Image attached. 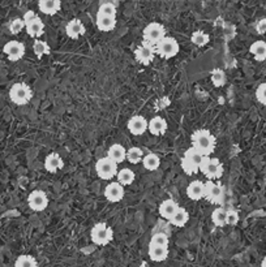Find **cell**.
Segmentation results:
<instances>
[{"label": "cell", "mask_w": 266, "mask_h": 267, "mask_svg": "<svg viewBox=\"0 0 266 267\" xmlns=\"http://www.w3.org/2000/svg\"><path fill=\"white\" fill-rule=\"evenodd\" d=\"M191 141L193 149L199 151L202 156L212 155L216 150V137L208 129H197L191 137Z\"/></svg>", "instance_id": "1"}, {"label": "cell", "mask_w": 266, "mask_h": 267, "mask_svg": "<svg viewBox=\"0 0 266 267\" xmlns=\"http://www.w3.org/2000/svg\"><path fill=\"white\" fill-rule=\"evenodd\" d=\"M33 98V92L31 89L24 82H17L12 85L9 89V99L17 106H24L30 102Z\"/></svg>", "instance_id": "2"}, {"label": "cell", "mask_w": 266, "mask_h": 267, "mask_svg": "<svg viewBox=\"0 0 266 267\" xmlns=\"http://www.w3.org/2000/svg\"><path fill=\"white\" fill-rule=\"evenodd\" d=\"M200 171L208 177L209 180H216L222 177L223 175V164L218 158H210V156H204L201 164H200Z\"/></svg>", "instance_id": "3"}, {"label": "cell", "mask_w": 266, "mask_h": 267, "mask_svg": "<svg viewBox=\"0 0 266 267\" xmlns=\"http://www.w3.org/2000/svg\"><path fill=\"white\" fill-rule=\"evenodd\" d=\"M91 241L95 244V245H101V247H105L111 243L112 239H114V231H112L111 227H108L106 223H97L93 230H91Z\"/></svg>", "instance_id": "4"}, {"label": "cell", "mask_w": 266, "mask_h": 267, "mask_svg": "<svg viewBox=\"0 0 266 267\" xmlns=\"http://www.w3.org/2000/svg\"><path fill=\"white\" fill-rule=\"evenodd\" d=\"M155 54H158L161 58L163 59H171L179 54L180 46H179L178 41L172 37L163 38L159 43L154 46Z\"/></svg>", "instance_id": "5"}, {"label": "cell", "mask_w": 266, "mask_h": 267, "mask_svg": "<svg viewBox=\"0 0 266 267\" xmlns=\"http://www.w3.org/2000/svg\"><path fill=\"white\" fill-rule=\"evenodd\" d=\"M24 22H25V29H26L29 37L31 38H38L43 34L44 30V24L43 21L40 20L37 14L34 13L33 10H27L26 13L24 14Z\"/></svg>", "instance_id": "6"}, {"label": "cell", "mask_w": 266, "mask_h": 267, "mask_svg": "<svg viewBox=\"0 0 266 267\" xmlns=\"http://www.w3.org/2000/svg\"><path fill=\"white\" fill-rule=\"evenodd\" d=\"M142 34H144V42L155 46L163 38H166V29L159 22H150V24L146 25Z\"/></svg>", "instance_id": "7"}, {"label": "cell", "mask_w": 266, "mask_h": 267, "mask_svg": "<svg viewBox=\"0 0 266 267\" xmlns=\"http://www.w3.org/2000/svg\"><path fill=\"white\" fill-rule=\"evenodd\" d=\"M95 172H97L98 177H101L102 180H111L112 177L118 175V164L112 162L111 159L105 156L101 158L95 164Z\"/></svg>", "instance_id": "8"}, {"label": "cell", "mask_w": 266, "mask_h": 267, "mask_svg": "<svg viewBox=\"0 0 266 267\" xmlns=\"http://www.w3.org/2000/svg\"><path fill=\"white\" fill-rule=\"evenodd\" d=\"M223 188L221 184L214 183L213 180H208L205 184V198L209 201L210 203H216V205H221L223 202Z\"/></svg>", "instance_id": "9"}, {"label": "cell", "mask_w": 266, "mask_h": 267, "mask_svg": "<svg viewBox=\"0 0 266 267\" xmlns=\"http://www.w3.org/2000/svg\"><path fill=\"white\" fill-rule=\"evenodd\" d=\"M155 55V47L153 44H149L146 42H142L140 46L135 50V59L140 64L149 65L153 61Z\"/></svg>", "instance_id": "10"}, {"label": "cell", "mask_w": 266, "mask_h": 267, "mask_svg": "<svg viewBox=\"0 0 266 267\" xmlns=\"http://www.w3.org/2000/svg\"><path fill=\"white\" fill-rule=\"evenodd\" d=\"M27 203L33 211H43L44 209H47L48 206V198L47 194L43 190H33L29 194L27 198Z\"/></svg>", "instance_id": "11"}, {"label": "cell", "mask_w": 266, "mask_h": 267, "mask_svg": "<svg viewBox=\"0 0 266 267\" xmlns=\"http://www.w3.org/2000/svg\"><path fill=\"white\" fill-rule=\"evenodd\" d=\"M3 52L10 61H18L24 58L25 44L18 41H9L4 44Z\"/></svg>", "instance_id": "12"}, {"label": "cell", "mask_w": 266, "mask_h": 267, "mask_svg": "<svg viewBox=\"0 0 266 267\" xmlns=\"http://www.w3.org/2000/svg\"><path fill=\"white\" fill-rule=\"evenodd\" d=\"M127 127H128V131L133 135H141L148 131L149 123L144 116L136 115L129 119Z\"/></svg>", "instance_id": "13"}, {"label": "cell", "mask_w": 266, "mask_h": 267, "mask_svg": "<svg viewBox=\"0 0 266 267\" xmlns=\"http://www.w3.org/2000/svg\"><path fill=\"white\" fill-rule=\"evenodd\" d=\"M124 186L120 185L119 183H111L106 186L105 189V197L107 198V201L112 203L120 202L124 197Z\"/></svg>", "instance_id": "14"}, {"label": "cell", "mask_w": 266, "mask_h": 267, "mask_svg": "<svg viewBox=\"0 0 266 267\" xmlns=\"http://www.w3.org/2000/svg\"><path fill=\"white\" fill-rule=\"evenodd\" d=\"M187 196L192 201H200L205 198V184L200 180L192 181L187 188Z\"/></svg>", "instance_id": "15"}, {"label": "cell", "mask_w": 266, "mask_h": 267, "mask_svg": "<svg viewBox=\"0 0 266 267\" xmlns=\"http://www.w3.org/2000/svg\"><path fill=\"white\" fill-rule=\"evenodd\" d=\"M44 167H46L48 172L55 173L64 167V162H63V159L57 152H51L44 159Z\"/></svg>", "instance_id": "16"}, {"label": "cell", "mask_w": 266, "mask_h": 267, "mask_svg": "<svg viewBox=\"0 0 266 267\" xmlns=\"http://www.w3.org/2000/svg\"><path fill=\"white\" fill-rule=\"evenodd\" d=\"M65 31H67V35L72 39H78L81 35H84L86 29H85V25L81 22L80 20L74 18V20L69 21L65 26Z\"/></svg>", "instance_id": "17"}, {"label": "cell", "mask_w": 266, "mask_h": 267, "mask_svg": "<svg viewBox=\"0 0 266 267\" xmlns=\"http://www.w3.org/2000/svg\"><path fill=\"white\" fill-rule=\"evenodd\" d=\"M38 8L43 14L54 16L61 8V3L59 0H40L38 3Z\"/></svg>", "instance_id": "18"}, {"label": "cell", "mask_w": 266, "mask_h": 267, "mask_svg": "<svg viewBox=\"0 0 266 267\" xmlns=\"http://www.w3.org/2000/svg\"><path fill=\"white\" fill-rule=\"evenodd\" d=\"M179 205L174 200H166L161 203L159 206V214H161L162 218H165L170 222L172 219V217L175 215V213L178 211Z\"/></svg>", "instance_id": "19"}, {"label": "cell", "mask_w": 266, "mask_h": 267, "mask_svg": "<svg viewBox=\"0 0 266 267\" xmlns=\"http://www.w3.org/2000/svg\"><path fill=\"white\" fill-rule=\"evenodd\" d=\"M149 132L154 135H162L167 132V123L161 116H155L149 122Z\"/></svg>", "instance_id": "20"}, {"label": "cell", "mask_w": 266, "mask_h": 267, "mask_svg": "<svg viewBox=\"0 0 266 267\" xmlns=\"http://www.w3.org/2000/svg\"><path fill=\"white\" fill-rule=\"evenodd\" d=\"M107 158H110L112 162H115L116 164L119 163H123L127 159V150H125L124 146H121L120 143H115L112 145L107 151Z\"/></svg>", "instance_id": "21"}, {"label": "cell", "mask_w": 266, "mask_h": 267, "mask_svg": "<svg viewBox=\"0 0 266 267\" xmlns=\"http://www.w3.org/2000/svg\"><path fill=\"white\" fill-rule=\"evenodd\" d=\"M149 257L154 262H163L169 257V248H162L149 244Z\"/></svg>", "instance_id": "22"}, {"label": "cell", "mask_w": 266, "mask_h": 267, "mask_svg": "<svg viewBox=\"0 0 266 267\" xmlns=\"http://www.w3.org/2000/svg\"><path fill=\"white\" fill-rule=\"evenodd\" d=\"M116 26V17H108L97 13V27L101 31H111Z\"/></svg>", "instance_id": "23"}, {"label": "cell", "mask_w": 266, "mask_h": 267, "mask_svg": "<svg viewBox=\"0 0 266 267\" xmlns=\"http://www.w3.org/2000/svg\"><path fill=\"white\" fill-rule=\"evenodd\" d=\"M250 52L253 55V58L257 61H265L266 60V42L265 41H257L251 44Z\"/></svg>", "instance_id": "24"}, {"label": "cell", "mask_w": 266, "mask_h": 267, "mask_svg": "<svg viewBox=\"0 0 266 267\" xmlns=\"http://www.w3.org/2000/svg\"><path fill=\"white\" fill-rule=\"evenodd\" d=\"M189 220V214L186 209L183 207H179L178 211L175 213V215L172 217V219L170 220V223L175 227H184Z\"/></svg>", "instance_id": "25"}, {"label": "cell", "mask_w": 266, "mask_h": 267, "mask_svg": "<svg viewBox=\"0 0 266 267\" xmlns=\"http://www.w3.org/2000/svg\"><path fill=\"white\" fill-rule=\"evenodd\" d=\"M142 164H144V168L148 169V171H155V169H158L159 164H161V159L157 154H148V155L144 156L142 159Z\"/></svg>", "instance_id": "26"}, {"label": "cell", "mask_w": 266, "mask_h": 267, "mask_svg": "<svg viewBox=\"0 0 266 267\" xmlns=\"http://www.w3.org/2000/svg\"><path fill=\"white\" fill-rule=\"evenodd\" d=\"M135 181V172L129 168H123L118 172V183L120 185H131Z\"/></svg>", "instance_id": "27"}, {"label": "cell", "mask_w": 266, "mask_h": 267, "mask_svg": "<svg viewBox=\"0 0 266 267\" xmlns=\"http://www.w3.org/2000/svg\"><path fill=\"white\" fill-rule=\"evenodd\" d=\"M226 214L227 210L223 207H218L212 213V222L216 224L217 227L226 226Z\"/></svg>", "instance_id": "28"}, {"label": "cell", "mask_w": 266, "mask_h": 267, "mask_svg": "<svg viewBox=\"0 0 266 267\" xmlns=\"http://www.w3.org/2000/svg\"><path fill=\"white\" fill-rule=\"evenodd\" d=\"M14 267H38V262L29 254H22L20 257H17Z\"/></svg>", "instance_id": "29"}, {"label": "cell", "mask_w": 266, "mask_h": 267, "mask_svg": "<svg viewBox=\"0 0 266 267\" xmlns=\"http://www.w3.org/2000/svg\"><path fill=\"white\" fill-rule=\"evenodd\" d=\"M33 51L37 58H43L44 55L50 54V46H48L46 42L39 41V39H35L33 43Z\"/></svg>", "instance_id": "30"}, {"label": "cell", "mask_w": 266, "mask_h": 267, "mask_svg": "<svg viewBox=\"0 0 266 267\" xmlns=\"http://www.w3.org/2000/svg\"><path fill=\"white\" fill-rule=\"evenodd\" d=\"M182 168L187 175H196V173L200 171L199 166L193 162L192 159H189L188 156L186 155L182 158Z\"/></svg>", "instance_id": "31"}, {"label": "cell", "mask_w": 266, "mask_h": 267, "mask_svg": "<svg viewBox=\"0 0 266 267\" xmlns=\"http://www.w3.org/2000/svg\"><path fill=\"white\" fill-rule=\"evenodd\" d=\"M209 35L201 30L195 31V33L192 34V37H191L192 43L196 44L197 47H204V46H206V44L209 43Z\"/></svg>", "instance_id": "32"}, {"label": "cell", "mask_w": 266, "mask_h": 267, "mask_svg": "<svg viewBox=\"0 0 266 267\" xmlns=\"http://www.w3.org/2000/svg\"><path fill=\"white\" fill-rule=\"evenodd\" d=\"M144 159V154L140 147H131L127 150V160L132 164H137Z\"/></svg>", "instance_id": "33"}, {"label": "cell", "mask_w": 266, "mask_h": 267, "mask_svg": "<svg viewBox=\"0 0 266 267\" xmlns=\"http://www.w3.org/2000/svg\"><path fill=\"white\" fill-rule=\"evenodd\" d=\"M98 13L108 17H116V4L111 1H105L99 5Z\"/></svg>", "instance_id": "34"}, {"label": "cell", "mask_w": 266, "mask_h": 267, "mask_svg": "<svg viewBox=\"0 0 266 267\" xmlns=\"http://www.w3.org/2000/svg\"><path fill=\"white\" fill-rule=\"evenodd\" d=\"M212 82L216 88H222L226 84V73L222 69H214L212 72Z\"/></svg>", "instance_id": "35"}, {"label": "cell", "mask_w": 266, "mask_h": 267, "mask_svg": "<svg viewBox=\"0 0 266 267\" xmlns=\"http://www.w3.org/2000/svg\"><path fill=\"white\" fill-rule=\"evenodd\" d=\"M169 236L163 232H158V234H155L154 236L152 237V241L150 244L152 245H157V247H162V248H169Z\"/></svg>", "instance_id": "36"}, {"label": "cell", "mask_w": 266, "mask_h": 267, "mask_svg": "<svg viewBox=\"0 0 266 267\" xmlns=\"http://www.w3.org/2000/svg\"><path fill=\"white\" fill-rule=\"evenodd\" d=\"M25 27V22L22 18H14L9 22V31L12 34H18Z\"/></svg>", "instance_id": "37"}, {"label": "cell", "mask_w": 266, "mask_h": 267, "mask_svg": "<svg viewBox=\"0 0 266 267\" xmlns=\"http://www.w3.org/2000/svg\"><path fill=\"white\" fill-rule=\"evenodd\" d=\"M238 223H239V213L234 209L227 210V214H226L227 226H236Z\"/></svg>", "instance_id": "38"}, {"label": "cell", "mask_w": 266, "mask_h": 267, "mask_svg": "<svg viewBox=\"0 0 266 267\" xmlns=\"http://www.w3.org/2000/svg\"><path fill=\"white\" fill-rule=\"evenodd\" d=\"M256 98L261 105L266 106V82L259 85V88L256 90Z\"/></svg>", "instance_id": "39"}, {"label": "cell", "mask_w": 266, "mask_h": 267, "mask_svg": "<svg viewBox=\"0 0 266 267\" xmlns=\"http://www.w3.org/2000/svg\"><path fill=\"white\" fill-rule=\"evenodd\" d=\"M256 31L259 34H261V35L266 33V18H261V20L257 21Z\"/></svg>", "instance_id": "40"}, {"label": "cell", "mask_w": 266, "mask_h": 267, "mask_svg": "<svg viewBox=\"0 0 266 267\" xmlns=\"http://www.w3.org/2000/svg\"><path fill=\"white\" fill-rule=\"evenodd\" d=\"M261 267H266V257H264L263 262H261Z\"/></svg>", "instance_id": "41"}]
</instances>
